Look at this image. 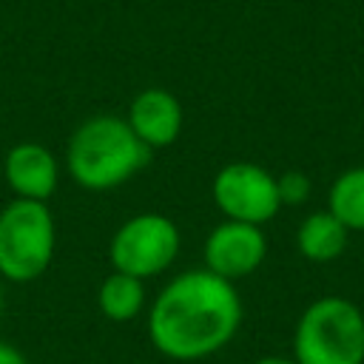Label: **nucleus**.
Listing matches in <instances>:
<instances>
[{
  "label": "nucleus",
  "instance_id": "nucleus-1",
  "mask_svg": "<svg viewBox=\"0 0 364 364\" xmlns=\"http://www.w3.org/2000/svg\"><path fill=\"white\" fill-rule=\"evenodd\" d=\"M242 324L233 282L199 267L171 279L148 313V338L173 361H199L228 347Z\"/></svg>",
  "mask_w": 364,
  "mask_h": 364
},
{
  "label": "nucleus",
  "instance_id": "nucleus-8",
  "mask_svg": "<svg viewBox=\"0 0 364 364\" xmlns=\"http://www.w3.org/2000/svg\"><path fill=\"white\" fill-rule=\"evenodd\" d=\"M3 176L17 199L48 202L60 182V165L46 145L17 142L3 159Z\"/></svg>",
  "mask_w": 364,
  "mask_h": 364
},
{
  "label": "nucleus",
  "instance_id": "nucleus-16",
  "mask_svg": "<svg viewBox=\"0 0 364 364\" xmlns=\"http://www.w3.org/2000/svg\"><path fill=\"white\" fill-rule=\"evenodd\" d=\"M0 313H3V287H0Z\"/></svg>",
  "mask_w": 364,
  "mask_h": 364
},
{
  "label": "nucleus",
  "instance_id": "nucleus-10",
  "mask_svg": "<svg viewBox=\"0 0 364 364\" xmlns=\"http://www.w3.org/2000/svg\"><path fill=\"white\" fill-rule=\"evenodd\" d=\"M350 230L330 213V210H313L301 219L296 230V250L307 262H333L347 250Z\"/></svg>",
  "mask_w": 364,
  "mask_h": 364
},
{
  "label": "nucleus",
  "instance_id": "nucleus-15",
  "mask_svg": "<svg viewBox=\"0 0 364 364\" xmlns=\"http://www.w3.org/2000/svg\"><path fill=\"white\" fill-rule=\"evenodd\" d=\"M253 364H299V361L287 358V355H264V358H256Z\"/></svg>",
  "mask_w": 364,
  "mask_h": 364
},
{
  "label": "nucleus",
  "instance_id": "nucleus-3",
  "mask_svg": "<svg viewBox=\"0 0 364 364\" xmlns=\"http://www.w3.org/2000/svg\"><path fill=\"white\" fill-rule=\"evenodd\" d=\"M299 364H364V313L344 296H321L304 307L293 333Z\"/></svg>",
  "mask_w": 364,
  "mask_h": 364
},
{
  "label": "nucleus",
  "instance_id": "nucleus-5",
  "mask_svg": "<svg viewBox=\"0 0 364 364\" xmlns=\"http://www.w3.org/2000/svg\"><path fill=\"white\" fill-rule=\"evenodd\" d=\"M179 228L165 213H136L111 236L108 259L114 270L134 279H151L168 270L179 253Z\"/></svg>",
  "mask_w": 364,
  "mask_h": 364
},
{
  "label": "nucleus",
  "instance_id": "nucleus-13",
  "mask_svg": "<svg viewBox=\"0 0 364 364\" xmlns=\"http://www.w3.org/2000/svg\"><path fill=\"white\" fill-rule=\"evenodd\" d=\"M276 188L282 205H301L310 196V176L301 171H284L282 176H276Z\"/></svg>",
  "mask_w": 364,
  "mask_h": 364
},
{
  "label": "nucleus",
  "instance_id": "nucleus-11",
  "mask_svg": "<svg viewBox=\"0 0 364 364\" xmlns=\"http://www.w3.org/2000/svg\"><path fill=\"white\" fill-rule=\"evenodd\" d=\"M97 304H100V313L117 324H125L131 321L142 304H145V284L142 279H134L128 273H119V270H111L100 290H97Z\"/></svg>",
  "mask_w": 364,
  "mask_h": 364
},
{
  "label": "nucleus",
  "instance_id": "nucleus-6",
  "mask_svg": "<svg viewBox=\"0 0 364 364\" xmlns=\"http://www.w3.org/2000/svg\"><path fill=\"white\" fill-rule=\"evenodd\" d=\"M210 196L225 219L259 228L282 210L276 176L256 162H230L219 168L210 185Z\"/></svg>",
  "mask_w": 364,
  "mask_h": 364
},
{
  "label": "nucleus",
  "instance_id": "nucleus-9",
  "mask_svg": "<svg viewBox=\"0 0 364 364\" xmlns=\"http://www.w3.org/2000/svg\"><path fill=\"white\" fill-rule=\"evenodd\" d=\"M125 122L151 151L168 148L182 131V102L165 88H145L131 100Z\"/></svg>",
  "mask_w": 364,
  "mask_h": 364
},
{
  "label": "nucleus",
  "instance_id": "nucleus-14",
  "mask_svg": "<svg viewBox=\"0 0 364 364\" xmlns=\"http://www.w3.org/2000/svg\"><path fill=\"white\" fill-rule=\"evenodd\" d=\"M0 364H28V358L9 341L0 338Z\"/></svg>",
  "mask_w": 364,
  "mask_h": 364
},
{
  "label": "nucleus",
  "instance_id": "nucleus-2",
  "mask_svg": "<svg viewBox=\"0 0 364 364\" xmlns=\"http://www.w3.org/2000/svg\"><path fill=\"white\" fill-rule=\"evenodd\" d=\"M151 159V148L139 142L131 125L114 114L85 119L68 139L65 162L71 179L85 191H111L125 185Z\"/></svg>",
  "mask_w": 364,
  "mask_h": 364
},
{
  "label": "nucleus",
  "instance_id": "nucleus-7",
  "mask_svg": "<svg viewBox=\"0 0 364 364\" xmlns=\"http://www.w3.org/2000/svg\"><path fill=\"white\" fill-rule=\"evenodd\" d=\"M264 256H267V239L259 225L225 219L205 239V270L233 284L256 273Z\"/></svg>",
  "mask_w": 364,
  "mask_h": 364
},
{
  "label": "nucleus",
  "instance_id": "nucleus-12",
  "mask_svg": "<svg viewBox=\"0 0 364 364\" xmlns=\"http://www.w3.org/2000/svg\"><path fill=\"white\" fill-rule=\"evenodd\" d=\"M327 210L350 230L364 233V165L338 173L327 193Z\"/></svg>",
  "mask_w": 364,
  "mask_h": 364
},
{
  "label": "nucleus",
  "instance_id": "nucleus-4",
  "mask_svg": "<svg viewBox=\"0 0 364 364\" xmlns=\"http://www.w3.org/2000/svg\"><path fill=\"white\" fill-rule=\"evenodd\" d=\"M57 247V225L46 202L11 199L0 210V276L9 282L40 279Z\"/></svg>",
  "mask_w": 364,
  "mask_h": 364
}]
</instances>
